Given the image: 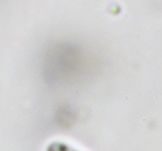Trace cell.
<instances>
[{
	"mask_svg": "<svg viewBox=\"0 0 162 151\" xmlns=\"http://www.w3.org/2000/svg\"><path fill=\"white\" fill-rule=\"evenodd\" d=\"M47 151H82L64 141H53L48 145Z\"/></svg>",
	"mask_w": 162,
	"mask_h": 151,
	"instance_id": "1",
	"label": "cell"
}]
</instances>
